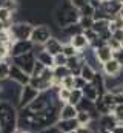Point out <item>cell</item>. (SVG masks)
<instances>
[{
    "mask_svg": "<svg viewBox=\"0 0 123 133\" xmlns=\"http://www.w3.org/2000/svg\"><path fill=\"white\" fill-rule=\"evenodd\" d=\"M19 132V108L6 101H0V133Z\"/></svg>",
    "mask_w": 123,
    "mask_h": 133,
    "instance_id": "cell-1",
    "label": "cell"
},
{
    "mask_svg": "<svg viewBox=\"0 0 123 133\" xmlns=\"http://www.w3.org/2000/svg\"><path fill=\"white\" fill-rule=\"evenodd\" d=\"M52 19H54L56 25L62 30V28H65V26L79 23L80 14H79V9H75V8L71 5V0H66V2H62L60 0V2L56 5V8H54Z\"/></svg>",
    "mask_w": 123,
    "mask_h": 133,
    "instance_id": "cell-2",
    "label": "cell"
},
{
    "mask_svg": "<svg viewBox=\"0 0 123 133\" xmlns=\"http://www.w3.org/2000/svg\"><path fill=\"white\" fill-rule=\"evenodd\" d=\"M34 30V25L29 22H14L11 26H8V31L11 34L12 40H29Z\"/></svg>",
    "mask_w": 123,
    "mask_h": 133,
    "instance_id": "cell-3",
    "label": "cell"
},
{
    "mask_svg": "<svg viewBox=\"0 0 123 133\" xmlns=\"http://www.w3.org/2000/svg\"><path fill=\"white\" fill-rule=\"evenodd\" d=\"M51 36H52V31H51V28H49L48 25H45V23H37V25H34V30H32V34H31L29 40L34 45L43 46V45L49 40Z\"/></svg>",
    "mask_w": 123,
    "mask_h": 133,
    "instance_id": "cell-4",
    "label": "cell"
},
{
    "mask_svg": "<svg viewBox=\"0 0 123 133\" xmlns=\"http://www.w3.org/2000/svg\"><path fill=\"white\" fill-rule=\"evenodd\" d=\"M37 59H35V54L34 53H26V54H22V56H17V57H12L11 59V64L17 65L20 70H23L26 74L32 73V68L35 65Z\"/></svg>",
    "mask_w": 123,
    "mask_h": 133,
    "instance_id": "cell-5",
    "label": "cell"
},
{
    "mask_svg": "<svg viewBox=\"0 0 123 133\" xmlns=\"http://www.w3.org/2000/svg\"><path fill=\"white\" fill-rule=\"evenodd\" d=\"M26 53H34V43L31 40H14L9 46V57H17Z\"/></svg>",
    "mask_w": 123,
    "mask_h": 133,
    "instance_id": "cell-6",
    "label": "cell"
},
{
    "mask_svg": "<svg viewBox=\"0 0 123 133\" xmlns=\"http://www.w3.org/2000/svg\"><path fill=\"white\" fill-rule=\"evenodd\" d=\"M39 95H40V91H39L37 88L31 87L29 84H28V85H23L22 90H20V99H19L17 108H19V110H20V108H26Z\"/></svg>",
    "mask_w": 123,
    "mask_h": 133,
    "instance_id": "cell-7",
    "label": "cell"
},
{
    "mask_svg": "<svg viewBox=\"0 0 123 133\" xmlns=\"http://www.w3.org/2000/svg\"><path fill=\"white\" fill-rule=\"evenodd\" d=\"M8 79L12 81V82H16L17 85L23 87V85H28V84H29L31 76L29 74H26L23 70H20L17 65L11 64V66H9V77H8Z\"/></svg>",
    "mask_w": 123,
    "mask_h": 133,
    "instance_id": "cell-8",
    "label": "cell"
},
{
    "mask_svg": "<svg viewBox=\"0 0 123 133\" xmlns=\"http://www.w3.org/2000/svg\"><path fill=\"white\" fill-rule=\"evenodd\" d=\"M122 71H123V66L120 65L114 57L102 65V73H103L106 77H117V76L122 74Z\"/></svg>",
    "mask_w": 123,
    "mask_h": 133,
    "instance_id": "cell-9",
    "label": "cell"
},
{
    "mask_svg": "<svg viewBox=\"0 0 123 133\" xmlns=\"http://www.w3.org/2000/svg\"><path fill=\"white\" fill-rule=\"evenodd\" d=\"M43 50H45V51H48L51 56H57V54H60L62 51H63V42H62L59 37L51 36V37H49V40L43 45Z\"/></svg>",
    "mask_w": 123,
    "mask_h": 133,
    "instance_id": "cell-10",
    "label": "cell"
},
{
    "mask_svg": "<svg viewBox=\"0 0 123 133\" xmlns=\"http://www.w3.org/2000/svg\"><path fill=\"white\" fill-rule=\"evenodd\" d=\"M68 42H69L75 50H77V53H82V51H85L86 48H89V42L86 40V37H85V34H83V33L74 34Z\"/></svg>",
    "mask_w": 123,
    "mask_h": 133,
    "instance_id": "cell-11",
    "label": "cell"
},
{
    "mask_svg": "<svg viewBox=\"0 0 123 133\" xmlns=\"http://www.w3.org/2000/svg\"><path fill=\"white\" fill-rule=\"evenodd\" d=\"M117 125H119V121L114 118V115H112V113H109V115H103V116H100V118H98V121H97V127H98V129L114 130Z\"/></svg>",
    "mask_w": 123,
    "mask_h": 133,
    "instance_id": "cell-12",
    "label": "cell"
},
{
    "mask_svg": "<svg viewBox=\"0 0 123 133\" xmlns=\"http://www.w3.org/2000/svg\"><path fill=\"white\" fill-rule=\"evenodd\" d=\"M100 8H102L109 17H114V16L119 14V11H120V8H122V3H120L119 0H114V2H106V0H103V3H102Z\"/></svg>",
    "mask_w": 123,
    "mask_h": 133,
    "instance_id": "cell-13",
    "label": "cell"
},
{
    "mask_svg": "<svg viewBox=\"0 0 123 133\" xmlns=\"http://www.w3.org/2000/svg\"><path fill=\"white\" fill-rule=\"evenodd\" d=\"M94 54H95L97 61H98L102 65H103L105 62H108V61H111V59H112V50H111L108 45H103V46H100V48L94 50Z\"/></svg>",
    "mask_w": 123,
    "mask_h": 133,
    "instance_id": "cell-14",
    "label": "cell"
},
{
    "mask_svg": "<svg viewBox=\"0 0 123 133\" xmlns=\"http://www.w3.org/2000/svg\"><path fill=\"white\" fill-rule=\"evenodd\" d=\"M63 133H69V132H75L80 125L77 122V119H59L56 124Z\"/></svg>",
    "mask_w": 123,
    "mask_h": 133,
    "instance_id": "cell-15",
    "label": "cell"
},
{
    "mask_svg": "<svg viewBox=\"0 0 123 133\" xmlns=\"http://www.w3.org/2000/svg\"><path fill=\"white\" fill-rule=\"evenodd\" d=\"M91 84L95 87L98 96H103V95L108 91V90H106V85H105V74H103L102 71H97V73H95V76H94V79H92Z\"/></svg>",
    "mask_w": 123,
    "mask_h": 133,
    "instance_id": "cell-16",
    "label": "cell"
},
{
    "mask_svg": "<svg viewBox=\"0 0 123 133\" xmlns=\"http://www.w3.org/2000/svg\"><path fill=\"white\" fill-rule=\"evenodd\" d=\"M35 59H37V62H40L43 66H46V68H54V56H51L48 51H45V50H42V51H39L37 54H35Z\"/></svg>",
    "mask_w": 123,
    "mask_h": 133,
    "instance_id": "cell-17",
    "label": "cell"
},
{
    "mask_svg": "<svg viewBox=\"0 0 123 133\" xmlns=\"http://www.w3.org/2000/svg\"><path fill=\"white\" fill-rule=\"evenodd\" d=\"M77 108L71 104H63L60 108V119H75L77 116Z\"/></svg>",
    "mask_w": 123,
    "mask_h": 133,
    "instance_id": "cell-18",
    "label": "cell"
},
{
    "mask_svg": "<svg viewBox=\"0 0 123 133\" xmlns=\"http://www.w3.org/2000/svg\"><path fill=\"white\" fill-rule=\"evenodd\" d=\"M82 93H83V98H86V99H89V101H94V102L98 98V93H97L95 87L92 85L91 82H88V84L82 88Z\"/></svg>",
    "mask_w": 123,
    "mask_h": 133,
    "instance_id": "cell-19",
    "label": "cell"
},
{
    "mask_svg": "<svg viewBox=\"0 0 123 133\" xmlns=\"http://www.w3.org/2000/svg\"><path fill=\"white\" fill-rule=\"evenodd\" d=\"M91 30H92V31H95L97 34H102V33H105V31H108V30H109V20H108V19L94 20Z\"/></svg>",
    "mask_w": 123,
    "mask_h": 133,
    "instance_id": "cell-20",
    "label": "cell"
},
{
    "mask_svg": "<svg viewBox=\"0 0 123 133\" xmlns=\"http://www.w3.org/2000/svg\"><path fill=\"white\" fill-rule=\"evenodd\" d=\"M60 33L65 36V37H68V40L74 36V34H79V33H83L82 31V28L79 26V23H74V25H69V26H65V28H62Z\"/></svg>",
    "mask_w": 123,
    "mask_h": 133,
    "instance_id": "cell-21",
    "label": "cell"
},
{
    "mask_svg": "<svg viewBox=\"0 0 123 133\" xmlns=\"http://www.w3.org/2000/svg\"><path fill=\"white\" fill-rule=\"evenodd\" d=\"M95 70L92 68L91 65H88V64H83L82 66V71H80V76L86 81V82H92V79H94V76H95Z\"/></svg>",
    "mask_w": 123,
    "mask_h": 133,
    "instance_id": "cell-22",
    "label": "cell"
},
{
    "mask_svg": "<svg viewBox=\"0 0 123 133\" xmlns=\"http://www.w3.org/2000/svg\"><path fill=\"white\" fill-rule=\"evenodd\" d=\"M9 66H11V59L0 62V82H3L9 77Z\"/></svg>",
    "mask_w": 123,
    "mask_h": 133,
    "instance_id": "cell-23",
    "label": "cell"
},
{
    "mask_svg": "<svg viewBox=\"0 0 123 133\" xmlns=\"http://www.w3.org/2000/svg\"><path fill=\"white\" fill-rule=\"evenodd\" d=\"M94 104H95V110H97V113H98L100 116H103V115H109V113H111V108H109V107H108L103 101H102V98H100V96L95 99V102H94Z\"/></svg>",
    "mask_w": 123,
    "mask_h": 133,
    "instance_id": "cell-24",
    "label": "cell"
},
{
    "mask_svg": "<svg viewBox=\"0 0 123 133\" xmlns=\"http://www.w3.org/2000/svg\"><path fill=\"white\" fill-rule=\"evenodd\" d=\"M0 22L5 23L6 28L11 26V23H12V12L9 9H6V8H0Z\"/></svg>",
    "mask_w": 123,
    "mask_h": 133,
    "instance_id": "cell-25",
    "label": "cell"
},
{
    "mask_svg": "<svg viewBox=\"0 0 123 133\" xmlns=\"http://www.w3.org/2000/svg\"><path fill=\"white\" fill-rule=\"evenodd\" d=\"M75 119H77V122H79V125H89L92 122V118L89 113H86V111H79L77 113V116H75Z\"/></svg>",
    "mask_w": 123,
    "mask_h": 133,
    "instance_id": "cell-26",
    "label": "cell"
},
{
    "mask_svg": "<svg viewBox=\"0 0 123 133\" xmlns=\"http://www.w3.org/2000/svg\"><path fill=\"white\" fill-rule=\"evenodd\" d=\"M83 98V93H82V90H77V88H74V90H71V95H69V101H68V104H71V105H77L80 101Z\"/></svg>",
    "mask_w": 123,
    "mask_h": 133,
    "instance_id": "cell-27",
    "label": "cell"
},
{
    "mask_svg": "<svg viewBox=\"0 0 123 133\" xmlns=\"http://www.w3.org/2000/svg\"><path fill=\"white\" fill-rule=\"evenodd\" d=\"M0 8H6L11 12H16L19 9V2L17 0H0Z\"/></svg>",
    "mask_w": 123,
    "mask_h": 133,
    "instance_id": "cell-28",
    "label": "cell"
},
{
    "mask_svg": "<svg viewBox=\"0 0 123 133\" xmlns=\"http://www.w3.org/2000/svg\"><path fill=\"white\" fill-rule=\"evenodd\" d=\"M92 23H94V19H92V17H80V19H79V26L82 28V31L91 30Z\"/></svg>",
    "mask_w": 123,
    "mask_h": 133,
    "instance_id": "cell-29",
    "label": "cell"
},
{
    "mask_svg": "<svg viewBox=\"0 0 123 133\" xmlns=\"http://www.w3.org/2000/svg\"><path fill=\"white\" fill-rule=\"evenodd\" d=\"M14 40H12V37H11V34L8 30H3V31H0V45H6V46H11V43H12Z\"/></svg>",
    "mask_w": 123,
    "mask_h": 133,
    "instance_id": "cell-30",
    "label": "cell"
},
{
    "mask_svg": "<svg viewBox=\"0 0 123 133\" xmlns=\"http://www.w3.org/2000/svg\"><path fill=\"white\" fill-rule=\"evenodd\" d=\"M62 53H63L66 57H72V56H77V54H79L77 50H75L69 42H65V43H63V51H62Z\"/></svg>",
    "mask_w": 123,
    "mask_h": 133,
    "instance_id": "cell-31",
    "label": "cell"
},
{
    "mask_svg": "<svg viewBox=\"0 0 123 133\" xmlns=\"http://www.w3.org/2000/svg\"><path fill=\"white\" fill-rule=\"evenodd\" d=\"M100 98H102V101H103V102L111 108V111H112V108L116 107V104H114V95H112L111 91H106V93H105L103 96H100Z\"/></svg>",
    "mask_w": 123,
    "mask_h": 133,
    "instance_id": "cell-32",
    "label": "cell"
},
{
    "mask_svg": "<svg viewBox=\"0 0 123 133\" xmlns=\"http://www.w3.org/2000/svg\"><path fill=\"white\" fill-rule=\"evenodd\" d=\"M69 95H71V90H66V88H60V90L57 91V98H59V101L63 102V104H68Z\"/></svg>",
    "mask_w": 123,
    "mask_h": 133,
    "instance_id": "cell-33",
    "label": "cell"
},
{
    "mask_svg": "<svg viewBox=\"0 0 123 133\" xmlns=\"http://www.w3.org/2000/svg\"><path fill=\"white\" fill-rule=\"evenodd\" d=\"M111 113H112L114 118L119 121V124H123V105H116Z\"/></svg>",
    "mask_w": 123,
    "mask_h": 133,
    "instance_id": "cell-34",
    "label": "cell"
},
{
    "mask_svg": "<svg viewBox=\"0 0 123 133\" xmlns=\"http://www.w3.org/2000/svg\"><path fill=\"white\" fill-rule=\"evenodd\" d=\"M62 88L74 90V76H66L65 79H62Z\"/></svg>",
    "mask_w": 123,
    "mask_h": 133,
    "instance_id": "cell-35",
    "label": "cell"
},
{
    "mask_svg": "<svg viewBox=\"0 0 123 133\" xmlns=\"http://www.w3.org/2000/svg\"><path fill=\"white\" fill-rule=\"evenodd\" d=\"M94 8H92L91 5H86V6H83L82 9H79V14H80V17H92L94 16Z\"/></svg>",
    "mask_w": 123,
    "mask_h": 133,
    "instance_id": "cell-36",
    "label": "cell"
},
{
    "mask_svg": "<svg viewBox=\"0 0 123 133\" xmlns=\"http://www.w3.org/2000/svg\"><path fill=\"white\" fill-rule=\"evenodd\" d=\"M66 56L63 54V53H60V54H57V56H54V66H63L66 65Z\"/></svg>",
    "mask_w": 123,
    "mask_h": 133,
    "instance_id": "cell-37",
    "label": "cell"
},
{
    "mask_svg": "<svg viewBox=\"0 0 123 133\" xmlns=\"http://www.w3.org/2000/svg\"><path fill=\"white\" fill-rule=\"evenodd\" d=\"M45 68L46 66H43L40 62H35V65H34V68H32V73H31V76H34V77H39L43 71H45Z\"/></svg>",
    "mask_w": 123,
    "mask_h": 133,
    "instance_id": "cell-38",
    "label": "cell"
},
{
    "mask_svg": "<svg viewBox=\"0 0 123 133\" xmlns=\"http://www.w3.org/2000/svg\"><path fill=\"white\" fill-rule=\"evenodd\" d=\"M86 84H88V82H86V81H85L82 76H75V77H74V88H77V90H82V88H83Z\"/></svg>",
    "mask_w": 123,
    "mask_h": 133,
    "instance_id": "cell-39",
    "label": "cell"
},
{
    "mask_svg": "<svg viewBox=\"0 0 123 133\" xmlns=\"http://www.w3.org/2000/svg\"><path fill=\"white\" fill-rule=\"evenodd\" d=\"M83 34H85V37H86V40L89 43L94 42L95 39H98V34L95 33V31H92V30H86V31H83Z\"/></svg>",
    "mask_w": 123,
    "mask_h": 133,
    "instance_id": "cell-40",
    "label": "cell"
},
{
    "mask_svg": "<svg viewBox=\"0 0 123 133\" xmlns=\"http://www.w3.org/2000/svg\"><path fill=\"white\" fill-rule=\"evenodd\" d=\"M106 45H108V46H109V48H111L112 51H117L119 48H122V43H120L119 40H116V39H112V37H111V39L108 40V43H106Z\"/></svg>",
    "mask_w": 123,
    "mask_h": 133,
    "instance_id": "cell-41",
    "label": "cell"
},
{
    "mask_svg": "<svg viewBox=\"0 0 123 133\" xmlns=\"http://www.w3.org/2000/svg\"><path fill=\"white\" fill-rule=\"evenodd\" d=\"M71 5H72L75 9H82L83 6L89 5V0H71Z\"/></svg>",
    "mask_w": 123,
    "mask_h": 133,
    "instance_id": "cell-42",
    "label": "cell"
},
{
    "mask_svg": "<svg viewBox=\"0 0 123 133\" xmlns=\"http://www.w3.org/2000/svg\"><path fill=\"white\" fill-rule=\"evenodd\" d=\"M112 57L123 66V48H119L117 51H112Z\"/></svg>",
    "mask_w": 123,
    "mask_h": 133,
    "instance_id": "cell-43",
    "label": "cell"
},
{
    "mask_svg": "<svg viewBox=\"0 0 123 133\" xmlns=\"http://www.w3.org/2000/svg\"><path fill=\"white\" fill-rule=\"evenodd\" d=\"M75 132L77 133H97V130H94L91 125H80Z\"/></svg>",
    "mask_w": 123,
    "mask_h": 133,
    "instance_id": "cell-44",
    "label": "cell"
},
{
    "mask_svg": "<svg viewBox=\"0 0 123 133\" xmlns=\"http://www.w3.org/2000/svg\"><path fill=\"white\" fill-rule=\"evenodd\" d=\"M39 133H63V132H62L57 125H51V127H48V129H43L42 132H39Z\"/></svg>",
    "mask_w": 123,
    "mask_h": 133,
    "instance_id": "cell-45",
    "label": "cell"
},
{
    "mask_svg": "<svg viewBox=\"0 0 123 133\" xmlns=\"http://www.w3.org/2000/svg\"><path fill=\"white\" fill-rule=\"evenodd\" d=\"M112 39H116V40H119V42L122 43V40H123V30H116V31L112 33Z\"/></svg>",
    "mask_w": 123,
    "mask_h": 133,
    "instance_id": "cell-46",
    "label": "cell"
},
{
    "mask_svg": "<svg viewBox=\"0 0 123 133\" xmlns=\"http://www.w3.org/2000/svg\"><path fill=\"white\" fill-rule=\"evenodd\" d=\"M114 95V93H112ZM114 104L116 105H123V95L122 93H116L114 95Z\"/></svg>",
    "mask_w": 123,
    "mask_h": 133,
    "instance_id": "cell-47",
    "label": "cell"
},
{
    "mask_svg": "<svg viewBox=\"0 0 123 133\" xmlns=\"http://www.w3.org/2000/svg\"><path fill=\"white\" fill-rule=\"evenodd\" d=\"M102 3H103V0H89V5H91L94 9H98L102 6Z\"/></svg>",
    "mask_w": 123,
    "mask_h": 133,
    "instance_id": "cell-48",
    "label": "cell"
},
{
    "mask_svg": "<svg viewBox=\"0 0 123 133\" xmlns=\"http://www.w3.org/2000/svg\"><path fill=\"white\" fill-rule=\"evenodd\" d=\"M112 133H123V125H122V124H119V125L112 130Z\"/></svg>",
    "mask_w": 123,
    "mask_h": 133,
    "instance_id": "cell-49",
    "label": "cell"
},
{
    "mask_svg": "<svg viewBox=\"0 0 123 133\" xmlns=\"http://www.w3.org/2000/svg\"><path fill=\"white\" fill-rule=\"evenodd\" d=\"M97 133H112V130H106V129H97Z\"/></svg>",
    "mask_w": 123,
    "mask_h": 133,
    "instance_id": "cell-50",
    "label": "cell"
},
{
    "mask_svg": "<svg viewBox=\"0 0 123 133\" xmlns=\"http://www.w3.org/2000/svg\"><path fill=\"white\" fill-rule=\"evenodd\" d=\"M3 30H8V28H6V25H5V23H2V22H0V31H3Z\"/></svg>",
    "mask_w": 123,
    "mask_h": 133,
    "instance_id": "cell-51",
    "label": "cell"
},
{
    "mask_svg": "<svg viewBox=\"0 0 123 133\" xmlns=\"http://www.w3.org/2000/svg\"><path fill=\"white\" fill-rule=\"evenodd\" d=\"M119 16L123 19V5H122V8H120V11H119Z\"/></svg>",
    "mask_w": 123,
    "mask_h": 133,
    "instance_id": "cell-52",
    "label": "cell"
},
{
    "mask_svg": "<svg viewBox=\"0 0 123 133\" xmlns=\"http://www.w3.org/2000/svg\"><path fill=\"white\" fill-rule=\"evenodd\" d=\"M17 133H28V132H17Z\"/></svg>",
    "mask_w": 123,
    "mask_h": 133,
    "instance_id": "cell-53",
    "label": "cell"
},
{
    "mask_svg": "<svg viewBox=\"0 0 123 133\" xmlns=\"http://www.w3.org/2000/svg\"><path fill=\"white\" fill-rule=\"evenodd\" d=\"M119 2H120V3H122V5H123V0H119Z\"/></svg>",
    "mask_w": 123,
    "mask_h": 133,
    "instance_id": "cell-54",
    "label": "cell"
},
{
    "mask_svg": "<svg viewBox=\"0 0 123 133\" xmlns=\"http://www.w3.org/2000/svg\"><path fill=\"white\" fill-rule=\"evenodd\" d=\"M106 2H114V0H106Z\"/></svg>",
    "mask_w": 123,
    "mask_h": 133,
    "instance_id": "cell-55",
    "label": "cell"
},
{
    "mask_svg": "<svg viewBox=\"0 0 123 133\" xmlns=\"http://www.w3.org/2000/svg\"><path fill=\"white\" fill-rule=\"evenodd\" d=\"M69 133H77V132H69Z\"/></svg>",
    "mask_w": 123,
    "mask_h": 133,
    "instance_id": "cell-56",
    "label": "cell"
},
{
    "mask_svg": "<svg viewBox=\"0 0 123 133\" xmlns=\"http://www.w3.org/2000/svg\"><path fill=\"white\" fill-rule=\"evenodd\" d=\"M122 48H123V40H122Z\"/></svg>",
    "mask_w": 123,
    "mask_h": 133,
    "instance_id": "cell-57",
    "label": "cell"
},
{
    "mask_svg": "<svg viewBox=\"0 0 123 133\" xmlns=\"http://www.w3.org/2000/svg\"><path fill=\"white\" fill-rule=\"evenodd\" d=\"M122 95H123V87H122Z\"/></svg>",
    "mask_w": 123,
    "mask_h": 133,
    "instance_id": "cell-58",
    "label": "cell"
},
{
    "mask_svg": "<svg viewBox=\"0 0 123 133\" xmlns=\"http://www.w3.org/2000/svg\"><path fill=\"white\" fill-rule=\"evenodd\" d=\"M122 125H123V124H122Z\"/></svg>",
    "mask_w": 123,
    "mask_h": 133,
    "instance_id": "cell-59",
    "label": "cell"
}]
</instances>
